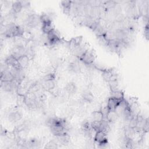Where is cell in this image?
Here are the masks:
<instances>
[{"instance_id": "6da1fadb", "label": "cell", "mask_w": 149, "mask_h": 149, "mask_svg": "<svg viewBox=\"0 0 149 149\" xmlns=\"http://www.w3.org/2000/svg\"><path fill=\"white\" fill-rule=\"evenodd\" d=\"M80 59L86 64L90 65L92 63L95 59L93 51L89 50V49H88V50L86 51V53L84 54V55L80 58Z\"/></svg>"}, {"instance_id": "7a4b0ae2", "label": "cell", "mask_w": 149, "mask_h": 149, "mask_svg": "<svg viewBox=\"0 0 149 149\" xmlns=\"http://www.w3.org/2000/svg\"><path fill=\"white\" fill-rule=\"evenodd\" d=\"M50 129L53 134L55 136H59L67 134V130L62 126H53L50 127Z\"/></svg>"}, {"instance_id": "3957f363", "label": "cell", "mask_w": 149, "mask_h": 149, "mask_svg": "<svg viewBox=\"0 0 149 149\" xmlns=\"http://www.w3.org/2000/svg\"><path fill=\"white\" fill-rule=\"evenodd\" d=\"M14 78L11 71L8 70L1 72V82H12Z\"/></svg>"}, {"instance_id": "277c9868", "label": "cell", "mask_w": 149, "mask_h": 149, "mask_svg": "<svg viewBox=\"0 0 149 149\" xmlns=\"http://www.w3.org/2000/svg\"><path fill=\"white\" fill-rule=\"evenodd\" d=\"M22 117V115L21 112L18 111H14V112H11L9 114L8 120L11 122H15L21 120Z\"/></svg>"}, {"instance_id": "5b68a950", "label": "cell", "mask_w": 149, "mask_h": 149, "mask_svg": "<svg viewBox=\"0 0 149 149\" xmlns=\"http://www.w3.org/2000/svg\"><path fill=\"white\" fill-rule=\"evenodd\" d=\"M82 41L83 38L81 36L76 37L75 38L72 39L70 42V48L72 50L74 51L76 48L80 46L82 44Z\"/></svg>"}, {"instance_id": "8992f818", "label": "cell", "mask_w": 149, "mask_h": 149, "mask_svg": "<svg viewBox=\"0 0 149 149\" xmlns=\"http://www.w3.org/2000/svg\"><path fill=\"white\" fill-rule=\"evenodd\" d=\"M121 100H118L114 97H111L109 98L107 103V106L110 108L111 111H114L115 108L119 104V103L121 102Z\"/></svg>"}, {"instance_id": "52a82bcc", "label": "cell", "mask_w": 149, "mask_h": 149, "mask_svg": "<svg viewBox=\"0 0 149 149\" xmlns=\"http://www.w3.org/2000/svg\"><path fill=\"white\" fill-rule=\"evenodd\" d=\"M88 48L85 47V45H82V44L79 46L78 48H76L74 51H73L74 52V54L76 56L81 58L84 54L86 53V51L88 50Z\"/></svg>"}, {"instance_id": "ba28073f", "label": "cell", "mask_w": 149, "mask_h": 149, "mask_svg": "<svg viewBox=\"0 0 149 149\" xmlns=\"http://www.w3.org/2000/svg\"><path fill=\"white\" fill-rule=\"evenodd\" d=\"M55 136L57 142L62 144H67V143H69L70 140V138L67 134H65L62 135H59V136Z\"/></svg>"}, {"instance_id": "9c48e42d", "label": "cell", "mask_w": 149, "mask_h": 149, "mask_svg": "<svg viewBox=\"0 0 149 149\" xmlns=\"http://www.w3.org/2000/svg\"><path fill=\"white\" fill-rule=\"evenodd\" d=\"M42 87L43 89H44L46 90L51 91L55 88V85L54 80L44 81Z\"/></svg>"}, {"instance_id": "30bf717a", "label": "cell", "mask_w": 149, "mask_h": 149, "mask_svg": "<svg viewBox=\"0 0 149 149\" xmlns=\"http://www.w3.org/2000/svg\"><path fill=\"white\" fill-rule=\"evenodd\" d=\"M18 63H19V65H21V68L23 69L25 68H26L28 65H29V58L26 55H24L23 56H22L18 60Z\"/></svg>"}, {"instance_id": "8fae6325", "label": "cell", "mask_w": 149, "mask_h": 149, "mask_svg": "<svg viewBox=\"0 0 149 149\" xmlns=\"http://www.w3.org/2000/svg\"><path fill=\"white\" fill-rule=\"evenodd\" d=\"M40 141L37 139H32L27 142V148H39Z\"/></svg>"}, {"instance_id": "7c38bea8", "label": "cell", "mask_w": 149, "mask_h": 149, "mask_svg": "<svg viewBox=\"0 0 149 149\" xmlns=\"http://www.w3.org/2000/svg\"><path fill=\"white\" fill-rule=\"evenodd\" d=\"M82 98L84 100L88 103L92 102L93 99H94V96L92 94V92H90L89 90H85L82 93Z\"/></svg>"}, {"instance_id": "4fadbf2b", "label": "cell", "mask_w": 149, "mask_h": 149, "mask_svg": "<svg viewBox=\"0 0 149 149\" xmlns=\"http://www.w3.org/2000/svg\"><path fill=\"white\" fill-rule=\"evenodd\" d=\"M61 4L64 11V13L67 15L70 14L71 6H72V1H63L61 2Z\"/></svg>"}, {"instance_id": "5bb4252c", "label": "cell", "mask_w": 149, "mask_h": 149, "mask_svg": "<svg viewBox=\"0 0 149 149\" xmlns=\"http://www.w3.org/2000/svg\"><path fill=\"white\" fill-rule=\"evenodd\" d=\"M65 90L69 94H74L76 93L77 87L73 82H69L65 86Z\"/></svg>"}, {"instance_id": "9a60e30c", "label": "cell", "mask_w": 149, "mask_h": 149, "mask_svg": "<svg viewBox=\"0 0 149 149\" xmlns=\"http://www.w3.org/2000/svg\"><path fill=\"white\" fill-rule=\"evenodd\" d=\"M118 115L116 114V112L114 111H111L109 112L107 116V119L109 121L110 124L114 123L116 121H117L118 118Z\"/></svg>"}, {"instance_id": "2e32d148", "label": "cell", "mask_w": 149, "mask_h": 149, "mask_svg": "<svg viewBox=\"0 0 149 149\" xmlns=\"http://www.w3.org/2000/svg\"><path fill=\"white\" fill-rule=\"evenodd\" d=\"M22 8L23 7L21 1H15L12 5V10L16 14L21 12Z\"/></svg>"}, {"instance_id": "e0dca14e", "label": "cell", "mask_w": 149, "mask_h": 149, "mask_svg": "<svg viewBox=\"0 0 149 149\" xmlns=\"http://www.w3.org/2000/svg\"><path fill=\"white\" fill-rule=\"evenodd\" d=\"M69 69L71 72H72L73 73H78L80 71V65L75 62H72L69 65Z\"/></svg>"}, {"instance_id": "ac0fdd59", "label": "cell", "mask_w": 149, "mask_h": 149, "mask_svg": "<svg viewBox=\"0 0 149 149\" xmlns=\"http://www.w3.org/2000/svg\"><path fill=\"white\" fill-rule=\"evenodd\" d=\"M92 117L93 121L99 122H101L103 119V116L100 111H94L92 115Z\"/></svg>"}, {"instance_id": "d6986e66", "label": "cell", "mask_w": 149, "mask_h": 149, "mask_svg": "<svg viewBox=\"0 0 149 149\" xmlns=\"http://www.w3.org/2000/svg\"><path fill=\"white\" fill-rule=\"evenodd\" d=\"M109 86L112 92L118 90V80H111L108 82Z\"/></svg>"}, {"instance_id": "ffe728a7", "label": "cell", "mask_w": 149, "mask_h": 149, "mask_svg": "<svg viewBox=\"0 0 149 149\" xmlns=\"http://www.w3.org/2000/svg\"><path fill=\"white\" fill-rule=\"evenodd\" d=\"M112 97H114L118 100H122L124 99V93L120 90H117L115 92H112Z\"/></svg>"}, {"instance_id": "44dd1931", "label": "cell", "mask_w": 149, "mask_h": 149, "mask_svg": "<svg viewBox=\"0 0 149 149\" xmlns=\"http://www.w3.org/2000/svg\"><path fill=\"white\" fill-rule=\"evenodd\" d=\"M97 40L99 44L104 47H107L109 43V41L106 38L104 35L97 36Z\"/></svg>"}, {"instance_id": "7402d4cb", "label": "cell", "mask_w": 149, "mask_h": 149, "mask_svg": "<svg viewBox=\"0 0 149 149\" xmlns=\"http://www.w3.org/2000/svg\"><path fill=\"white\" fill-rule=\"evenodd\" d=\"M18 62V61L16 60L15 58H14L12 56L9 55V57H8L5 60V63L8 65V66H11V67H13V66Z\"/></svg>"}, {"instance_id": "603a6c76", "label": "cell", "mask_w": 149, "mask_h": 149, "mask_svg": "<svg viewBox=\"0 0 149 149\" xmlns=\"http://www.w3.org/2000/svg\"><path fill=\"white\" fill-rule=\"evenodd\" d=\"M114 73L112 72V70H105L103 72V77L105 80L107 82H109L111 77Z\"/></svg>"}, {"instance_id": "cb8c5ba5", "label": "cell", "mask_w": 149, "mask_h": 149, "mask_svg": "<svg viewBox=\"0 0 149 149\" xmlns=\"http://www.w3.org/2000/svg\"><path fill=\"white\" fill-rule=\"evenodd\" d=\"M26 102V96L22 94H18L17 99H16V103L19 106H22L23 104H25Z\"/></svg>"}, {"instance_id": "d4e9b609", "label": "cell", "mask_w": 149, "mask_h": 149, "mask_svg": "<svg viewBox=\"0 0 149 149\" xmlns=\"http://www.w3.org/2000/svg\"><path fill=\"white\" fill-rule=\"evenodd\" d=\"M53 30V28L52 27L51 22L43 24V30L45 34H48L49 32H50Z\"/></svg>"}, {"instance_id": "484cf974", "label": "cell", "mask_w": 149, "mask_h": 149, "mask_svg": "<svg viewBox=\"0 0 149 149\" xmlns=\"http://www.w3.org/2000/svg\"><path fill=\"white\" fill-rule=\"evenodd\" d=\"M22 37L26 41H29L30 40H31L33 38L32 35L30 33L29 31H28L27 30H25L23 33L22 35Z\"/></svg>"}, {"instance_id": "4316f807", "label": "cell", "mask_w": 149, "mask_h": 149, "mask_svg": "<svg viewBox=\"0 0 149 149\" xmlns=\"http://www.w3.org/2000/svg\"><path fill=\"white\" fill-rule=\"evenodd\" d=\"M100 111L102 114V115L103 116V118H107V116L109 112L110 111V110L108 108V107L107 106H104V107H102Z\"/></svg>"}, {"instance_id": "83f0119b", "label": "cell", "mask_w": 149, "mask_h": 149, "mask_svg": "<svg viewBox=\"0 0 149 149\" xmlns=\"http://www.w3.org/2000/svg\"><path fill=\"white\" fill-rule=\"evenodd\" d=\"M100 123H101V122L96 121H93V122L91 123L93 129L95 131L97 132V131H99V130H100Z\"/></svg>"}, {"instance_id": "f1b7e54d", "label": "cell", "mask_w": 149, "mask_h": 149, "mask_svg": "<svg viewBox=\"0 0 149 149\" xmlns=\"http://www.w3.org/2000/svg\"><path fill=\"white\" fill-rule=\"evenodd\" d=\"M47 148H58V144L54 141H51L49 142L45 147Z\"/></svg>"}, {"instance_id": "f546056e", "label": "cell", "mask_w": 149, "mask_h": 149, "mask_svg": "<svg viewBox=\"0 0 149 149\" xmlns=\"http://www.w3.org/2000/svg\"><path fill=\"white\" fill-rule=\"evenodd\" d=\"M55 75L53 73H48L45 75L44 78V81H48V80H54L55 79Z\"/></svg>"}, {"instance_id": "4dcf8cb0", "label": "cell", "mask_w": 149, "mask_h": 149, "mask_svg": "<svg viewBox=\"0 0 149 149\" xmlns=\"http://www.w3.org/2000/svg\"><path fill=\"white\" fill-rule=\"evenodd\" d=\"M21 3L22 4V5L23 8L27 7L30 5V3L27 2V1H21Z\"/></svg>"}, {"instance_id": "1f68e13d", "label": "cell", "mask_w": 149, "mask_h": 149, "mask_svg": "<svg viewBox=\"0 0 149 149\" xmlns=\"http://www.w3.org/2000/svg\"><path fill=\"white\" fill-rule=\"evenodd\" d=\"M7 134H6V131H5V129H4L3 128V126L1 127V136H4V135H6Z\"/></svg>"}]
</instances>
